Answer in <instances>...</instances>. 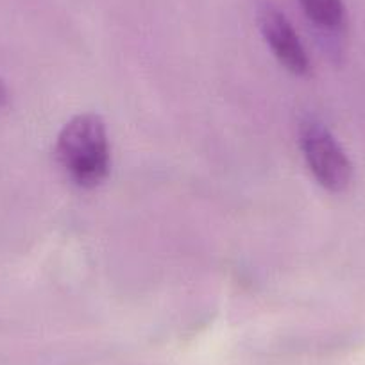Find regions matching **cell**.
<instances>
[{
    "instance_id": "cell-2",
    "label": "cell",
    "mask_w": 365,
    "mask_h": 365,
    "mask_svg": "<svg viewBox=\"0 0 365 365\" xmlns=\"http://www.w3.org/2000/svg\"><path fill=\"white\" fill-rule=\"evenodd\" d=\"M299 145L317 182L333 194L351 185L353 165L340 143L317 118H304L299 128Z\"/></svg>"
},
{
    "instance_id": "cell-3",
    "label": "cell",
    "mask_w": 365,
    "mask_h": 365,
    "mask_svg": "<svg viewBox=\"0 0 365 365\" xmlns=\"http://www.w3.org/2000/svg\"><path fill=\"white\" fill-rule=\"evenodd\" d=\"M258 27L272 54L283 68L296 77H308L312 72L310 59L294 31L292 24L272 4H262L258 8Z\"/></svg>"
},
{
    "instance_id": "cell-5",
    "label": "cell",
    "mask_w": 365,
    "mask_h": 365,
    "mask_svg": "<svg viewBox=\"0 0 365 365\" xmlns=\"http://www.w3.org/2000/svg\"><path fill=\"white\" fill-rule=\"evenodd\" d=\"M6 104H8V88L0 81V108H4Z\"/></svg>"
},
{
    "instance_id": "cell-4",
    "label": "cell",
    "mask_w": 365,
    "mask_h": 365,
    "mask_svg": "<svg viewBox=\"0 0 365 365\" xmlns=\"http://www.w3.org/2000/svg\"><path fill=\"white\" fill-rule=\"evenodd\" d=\"M299 6L317 29L328 34H340L346 31L347 13L344 0H299Z\"/></svg>"
},
{
    "instance_id": "cell-1",
    "label": "cell",
    "mask_w": 365,
    "mask_h": 365,
    "mask_svg": "<svg viewBox=\"0 0 365 365\" xmlns=\"http://www.w3.org/2000/svg\"><path fill=\"white\" fill-rule=\"evenodd\" d=\"M56 156L77 187L101 185L110 172V142L103 118L96 113H81L66 122L58 136Z\"/></svg>"
}]
</instances>
